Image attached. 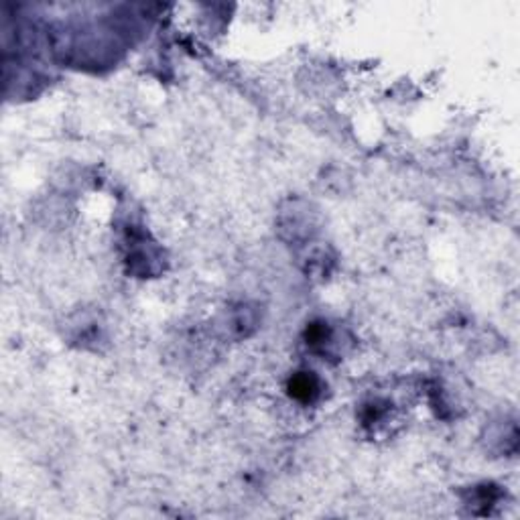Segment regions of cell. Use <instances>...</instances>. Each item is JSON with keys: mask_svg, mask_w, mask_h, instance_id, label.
<instances>
[{"mask_svg": "<svg viewBox=\"0 0 520 520\" xmlns=\"http://www.w3.org/2000/svg\"><path fill=\"white\" fill-rule=\"evenodd\" d=\"M317 380L309 376V374H299L291 380V394L297 398V400H313V396L317 394Z\"/></svg>", "mask_w": 520, "mask_h": 520, "instance_id": "obj_1", "label": "cell"}]
</instances>
